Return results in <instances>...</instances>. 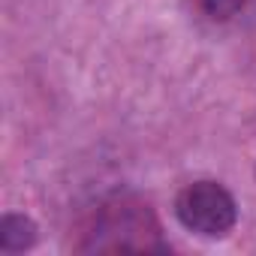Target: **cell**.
<instances>
[{"instance_id":"obj_1","label":"cell","mask_w":256,"mask_h":256,"mask_svg":"<svg viewBox=\"0 0 256 256\" xmlns=\"http://www.w3.org/2000/svg\"><path fill=\"white\" fill-rule=\"evenodd\" d=\"M175 217L202 238H223L238 223V205L223 184L193 181L175 196Z\"/></svg>"},{"instance_id":"obj_4","label":"cell","mask_w":256,"mask_h":256,"mask_svg":"<svg viewBox=\"0 0 256 256\" xmlns=\"http://www.w3.org/2000/svg\"><path fill=\"white\" fill-rule=\"evenodd\" d=\"M244 4L247 0H196V10L208 16L211 22H229L232 16L244 10Z\"/></svg>"},{"instance_id":"obj_3","label":"cell","mask_w":256,"mask_h":256,"mask_svg":"<svg viewBox=\"0 0 256 256\" xmlns=\"http://www.w3.org/2000/svg\"><path fill=\"white\" fill-rule=\"evenodd\" d=\"M36 241V226L24 217V214H6L4 223H0V244L10 253L28 250Z\"/></svg>"},{"instance_id":"obj_2","label":"cell","mask_w":256,"mask_h":256,"mask_svg":"<svg viewBox=\"0 0 256 256\" xmlns=\"http://www.w3.org/2000/svg\"><path fill=\"white\" fill-rule=\"evenodd\" d=\"M157 232L160 229L148 208L120 199L118 205H108L100 214L90 247L96 250H151V247H163L157 241Z\"/></svg>"}]
</instances>
